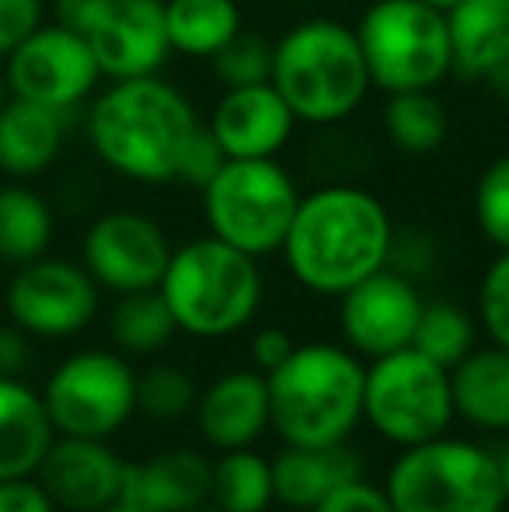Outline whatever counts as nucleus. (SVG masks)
Masks as SVG:
<instances>
[{"label": "nucleus", "instance_id": "obj_15", "mask_svg": "<svg viewBox=\"0 0 509 512\" xmlns=\"http://www.w3.org/2000/svg\"><path fill=\"white\" fill-rule=\"evenodd\" d=\"M123 471L126 460L112 450L109 439L56 436L35 478L60 512H98L119 502Z\"/></svg>", "mask_w": 509, "mask_h": 512}, {"label": "nucleus", "instance_id": "obj_7", "mask_svg": "<svg viewBox=\"0 0 509 512\" xmlns=\"http://www.w3.org/2000/svg\"><path fill=\"white\" fill-rule=\"evenodd\" d=\"M370 84L384 95L436 91L454 74L447 14L422 0H374L356 25Z\"/></svg>", "mask_w": 509, "mask_h": 512}, {"label": "nucleus", "instance_id": "obj_30", "mask_svg": "<svg viewBox=\"0 0 509 512\" xmlns=\"http://www.w3.org/2000/svg\"><path fill=\"white\" fill-rule=\"evenodd\" d=\"M482 338V324L478 314H471L468 307L454 304V300H426L415 324L412 349H419L422 356H429L433 363L454 370L464 356L478 345Z\"/></svg>", "mask_w": 509, "mask_h": 512}, {"label": "nucleus", "instance_id": "obj_28", "mask_svg": "<svg viewBox=\"0 0 509 512\" xmlns=\"http://www.w3.org/2000/svg\"><path fill=\"white\" fill-rule=\"evenodd\" d=\"M210 502L220 512H265L276 506L272 485V460L262 457L255 446L224 450L213 460Z\"/></svg>", "mask_w": 509, "mask_h": 512}, {"label": "nucleus", "instance_id": "obj_6", "mask_svg": "<svg viewBox=\"0 0 509 512\" xmlns=\"http://www.w3.org/2000/svg\"><path fill=\"white\" fill-rule=\"evenodd\" d=\"M384 492L394 512H503L499 460L482 443L436 436L391 460Z\"/></svg>", "mask_w": 509, "mask_h": 512}, {"label": "nucleus", "instance_id": "obj_11", "mask_svg": "<svg viewBox=\"0 0 509 512\" xmlns=\"http://www.w3.org/2000/svg\"><path fill=\"white\" fill-rule=\"evenodd\" d=\"M7 321L32 338H74L91 328L102 307V286L74 258L42 255L14 269L4 283Z\"/></svg>", "mask_w": 509, "mask_h": 512}, {"label": "nucleus", "instance_id": "obj_12", "mask_svg": "<svg viewBox=\"0 0 509 512\" xmlns=\"http://www.w3.org/2000/svg\"><path fill=\"white\" fill-rule=\"evenodd\" d=\"M4 77L14 98L70 115L95 98L102 67L84 35L70 32L60 21H42L4 60Z\"/></svg>", "mask_w": 509, "mask_h": 512}, {"label": "nucleus", "instance_id": "obj_46", "mask_svg": "<svg viewBox=\"0 0 509 512\" xmlns=\"http://www.w3.org/2000/svg\"><path fill=\"white\" fill-rule=\"evenodd\" d=\"M98 512H143V509L129 506V502H112V506H105V509H98Z\"/></svg>", "mask_w": 509, "mask_h": 512}, {"label": "nucleus", "instance_id": "obj_8", "mask_svg": "<svg viewBox=\"0 0 509 512\" xmlns=\"http://www.w3.org/2000/svg\"><path fill=\"white\" fill-rule=\"evenodd\" d=\"M304 192L276 157H227L203 189V216L213 237L252 258L279 255Z\"/></svg>", "mask_w": 509, "mask_h": 512}, {"label": "nucleus", "instance_id": "obj_24", "mask_svg": "<svg viewBox=\"0 0 509 512\" xmlns=\"http://www.w3.org/2000/svg\"><path fill=\"white\" fill-rule=\"evenodd\" d=\"M454 74L485 81L509 60V0H461L447 11Z\"/></svg>", "mask_w": 509, "mask_h": 512}, {"label": "nucleus", "instance_id": "obj_43", "mask_svg": "<svg viewBox=\"0 0 509 512\" xmlns=\"http://www.w3.org/2000/svg\"><path fill=\"white\" fill-rule=\"evenodd\" d=\"M485 84H489V91L496 95V102L509 108V60L503 63V67L492 70V74L485 77Z\"/></svg>", "mask_w": 509, "mask_h": 512}, {"label": "nucleus", "instance_id": "obj_40", "mask_svg": "<svg viewBox=\"0 0 509 512\" xmlns=\"http://www.w3.org/2000/svg\"><path fill=\"white\" fill-rule=\"evenodd\" d=\"M297 349V338L290 335L286 328H276V324H269V328H258L252 335V366L258 373H272L276 366H283L286 359H290V352Z\"/></svg>", "mask_w": 509, "mask_h": 512}, {"label": "nucleus", "instance_id": "obj_2", "mask_svg": "<svg viewBox=\"0 0 509 512\" xmlns=\"http://www.w3.org/2000/svg\"><path fill=\"white\" fill-rule=\"evenodd\" d=\"M203 119L182 88L161 74L112 81L91 98L88 143L95 157L136 185H171Z\"/></svg>", "mask_w": 509, "mask_h": 512}, {"label": "nucleus", "instance_id": "obj_20", "mask_svg": "<svg viewBox=\"0 0 509 512\" xmlns=\"http://www.w3.org/2000/svg\"><path fill=\"white\" fill-rule=\"evenodd\" d=\"M67 115L56 108L7 98L0 105V175L14 182H32L46 175L63 154Z\"/></svg>", "mask_w": 509, "mask_h": 512}, {"label": "nucleus", "instance_id": "obj_42", "mask_svg": "<svg viewBox=\"0 0 509 512\" xmlns=\"http://www.w3.org/2000/svg\"><path fill=\"white\" fill-rule=\"evenodd\" d=\"M109 7H112V0H56V21L88 39V35L102 25Z\"/></svg>", "mask_w": 509, "mask_h": 512}, {"label": "nucleus", "instance_id": "obj_31", "mask_svg": "<svg viewBox=\"0 0 509 512\" xmlns=\"http://www.w3.org/2000/svg\"><path fill=\"white\" fill-rule=\"evenodd\" d=\"M199 384L185 366L154 363L136 373V415L154 422H182L196 411Z\"/></svg>", "mask_w": 509, "mask_h": 512}, {"label": "nucleus", "instance_id": "obj_39", "mask_svg": "<svg viewBox=\"0 0 509 512\" xmlns=\"http://www.w3.org/2000/svg\"><path fill=\"white\" fill-rule=\"evenodd\" d=\"M0 512H60L39 478H4L0 481Z\"/></svg>", "mask_w": 509, "mask_h": 512}, {"label": "nucleus", "instance_id": "obj_25", "mask_svg": "<svg viewBox=\"0 0 509 512\" xmlns=\"http://www.w3.org/2000/svg\"><path fill=\"white\" fill-rule=\"evenodd\" d=\"M171 53L213 60L245 28L238 0H164Z\"/></svg>", "mask_w": 509, "mask_h": 512}, {"label": "nucleus", "instance_id": "obj_13", "mask_svg": "<svg viewBox=\"0 0 509 512\" xmlns=\"http://www.w3.org/2000/svg\"><path fill=\"white\" fill-rule=\"evenodd\" d=\"M171 251L175 244L154 216L140 209H109L84 230L81 265L102 290L126 297L161 286Z\"/></svg>", "mask_w": 509, "mask_h": 512}, {"label": "nucleus", "instance_id": "obj_3", "mask_svg": "<svg viewBox=\"0 0 509 512\" xmlns=\"http://www.w3.org/2000/svg\"><path fill=\"white\" fill-rule=\"evenodd\" d=\"M269 429L283 446L349 443L363 422L367 363L335 342H304L283 366L265 373Z\"/></svg>", "mask_w": 509, "mask_h": 512}, {"label": "nucleus", "instance_id": "obj_29", "mask_svg": "<svg viewBox=\"0 0 509 512\" xmlns=\"http://www.w3.org/2000/svg\"><path fill=\"white\" fill-rule=\"evenodd\" d=\"M109 335L123 356L129 359H147L168 349L171 338L178 335L175 317H171L168 304L157 290L126 293L116 300L109 314Z\"/></svg>", "mask_w": 509, "mask_h": 512}, {"label": "nucleus", "instance_id": "obj_17", "mask_svg": "<svg viewBox=\"0 0 509 512\" xmlns=\"http://www.w3.org/2000/svg\"><path fill=\"white\" fill-rule=\"evenodd\" d=\"M196 429L210 450H245L269 432V384L255 366L227 370L199 387Z\"/></svg>", "mask_w": 509, "mask_h": 512}, {"label": "nucleus", "instance_id": "obj_45", "mask_svg": "<svg viewBox=\"0 0 509 512\" xmlns=\"http://www.w3.org/2000/svg\"><path fill=\"white\" fill-rule=\"evenodd\" d=\"M422 4H429V7H436V11L447 14V11H454V7L461 4V0H422Z\"/></svg>", "mask_w": 509, "mask_h": 512}, {"label": "nucleus", "instance_id": "obj_14", "mask_svg": "<svg viewBox=\"0 0 509 512\" xmlns=\"http://www.w3.org/2000/svg\"><path fill=\"white\" fill-rule=\"evenodd\" d=\"M419 283L384 269L356 283L339 297V328L346 349H353L363 363L408 349L415 338V324L422 314Z\"/></svg>", "mask_w": 509, "mask_h": 512}, {"label": "nucleus", "instance_id": "obj_26", "mask_svg": "<svg viewBox=\"0 0 509 512\" xmlns=\"http://www.w3.org/2000/svg\"><path fill=\"white\" fill-rule=\"evenodd\" d=\"M53 234L56 216L42 192L25 182H11L0 189V262L18 269L49 255Z\"/></svg>", "mask_w": 509, "mask_h": 512}, {"label": "nucleus", "instance_id": "obj_33", "mask_svg": "<svg viewBox=\"0 0 509 512\" xmlns=\"http://www.w3.org/2000/svg\"><path fill=\"white\" fill-rule=\"evenodd\" d=\"M213 74L224 88H252L269 84L272 77V42L255 32L241 28L217 56H213Z\"/></svg>", "mask_w": 509, "mask_h": 512}, {"label": "nucleus", "instance_id": "obj_5", "mask_svg": "<svg viewBox=\"0 0 509 512\" xmlns=\"http://www.w3.org/2000/svg\"><path fill=\"white\" fill-rule=\"evenodd\" d=\"M157 293L182 335L217 342L255 321L265 297V276L258 258L206 234L171 251Z\"/></svg>", "mask_w": 509, "mask_h": 512}, {"label": "nucleus", "instance_id": "obj_32", "mask_svg": "<svg viewBox=\"0 0 509 512\" xmlns=\"http://www.w3.org/2000/svg\"><path fill=\"white\" fill-rule=\"evenodd\" d=\"M475 227L496 251H509V154L482 168L471 192Z\"/></svg>", "mask_w": 509, "mask_h": 512}, {"label": "nucleus", "instance_id": "obj_16", "mask_svg": "<svg viewBox=\"0 0 509 512\" xmlns=\"http://www.w3.org/2000/svg\"><path fill=\"white\" fill-rule=\"evenodd\" d=\"M102 77L129 81V77L161 74L171 56L168 28H164V0H112L102 25L88 35Z\"/></svg>", "mask_w": 509, "mask_h": 512}, {"label": "nucleus", "instance_id": "obj_23", "mask_svg": "<svg viewBox=\"0 0 509 512\" xmlns=\"http://www.w3.org/2000/svg\"><path fill=\"white\" fill-rule=\"evenodd\" d=\"M454 415L478 432H509V349L478 342L450 370Z\"/></svg>", "mask_w": 509, "mask_h": 512}, {"label": "nucleus", "instance_id": "obj_22", "mask_svg": "<svg viewBox=\"0 0 509 512\" xmlns=\"http://www.w3.org/2000/svg\"><path fill=\"white\" fill-rule=\"evenodd\" d=\"M53 439L42 394L25 377H0V481L32 478Z\"/></svg>", "mask_w": 509, "mask_h": 512}, {"label": "nucleus", "instance_id": "obj_19", "mask_svg": "<svg viewBox=\"0 0 509 512\" xmlns=\"http://www.w3.org/2000/svg\"><path fill=\"white\" fill-rule=\"evenodd\" d=\"M213 460L189 446L157 450L143 460H126L119 502L143 512H189L210 502Z\"/></svg>", "mask_w": 509, "mask_h": 512}, {"label": "nucleus", "instance_id": "obj_44", "mask_svg": "<svg viewBox=\"0 0 509 512\" xmlns=\"http://www.w3.org/2000/svg\"><path fill=\"white\" fill-rule=\"evenodd\" d=\"M499 460V481H503V495H506V506H509V446L503 453H496Z\"/></svg>", "mask_w": 509, "mask_h": 512}, {"label": "nucleus", "instance_id": "obj_37", "mask_svg": "<svg viewBox=\"0 0 509 512\" xmlns=\"http://www.w3.org/2000/svg\"><path fill=\"white\" fill-rule=\"evenodd\" d=\"M46 21L42 0H0V63Z\"/></svg>", "mask_w": 509, "mask_h": 512}, {"label": "nucleus", "instance_id": "obj_48", "mask_svg": "<svg viewBox=\"0 0 509 512\" xmlns=\"http://www.w3.org/2000/svg\"><path fill=\"white\" fill-rule=\"evenodd\" d=\"M189 512H220V509L213 506V502H206V506H199V509H189Z\"/></svg>", "mask_w": 509, "mask_h": 512}, {"label": "nucleus", "instance_id": "obj_18", "mask_svg": "<svg viewBox=\"0 0 509 512\" xmlns=\"http://www.w3.org/2000/svg\"><path fill=\"white\" fill-rule=\"evenodd\" d=\"M206 126L227 157H279L297 129V115L272 84H252L224 88Z\"/></svg>", "mask_w": 509, "mask_h": 512}, {"label": "nucleus", "instance_id": "obj_34", "mask_svg": "<svg viewBox=\"0 0 509 512\" xmlns=\"http://www.w3.org/2000/svg\"><path fill=\"white\" fill-rule=\"evenodd\" d=\"M478 324L489 342L509 349V251H496L478 283Z\"/></svg>", "mask_w": 509, "mask_h": 512}, {"label": "nucleus", "instance_id": "obj_38", "mask_svg": "<svg viewBox=\"0 0 509 512\" xmlns=\"http://www.w3.org/2000/svg\"><path fill=\"white\" fill-rule=\"evenodd\" d=\"M311 512H394V506L387 499L384 485H374V481H367V474H360V478L335 488Z\"/></svg>", "mask_w": 509, "mask_h": 512}, {"label": "nucleus", "instance_id": "obj_4", "mask_svg": "<svg viewBox=\"0 0 509 512\" xmlns=\"http://www.w3.org/2000/svg\"><path fill=\"white\" fill-rule=\"evenodd\" d=\"M272 88L297 122L339 126L370 95V70L353 25L307 18L272 42Z\"/></svg>", "mask_w": 509, "mask_h": 512}, {"label": "nucleus", "instance_id": "obj_9", "mask_svg": "<svg viewBox=\"0 0 509 512\" xmlns=\"http://www.w3.org/2000/svg\"><path fill=\"white\" fill-rule=\"evenodd\" d=\"M363 422L398 450L447 436L450 425L457 422L450 370L412 345L391 356L370 359L367 387H363Z\"/></svg>", "mask_w": 509, "mask_h": 512}, {"label": "nucleus", "instance_id": "obj_27", "mask_svg": "<svg viewBox=\"0 0 509 512\" xmlns=\"http://www.w3.org/2000/svg\"><path fill=\"white\" fill-rule=\"evenodd\" d=\"M384 136L398 154L429 157L447 143L450 115L436 91H398L387 95Z\"/></svg>", "mask_w": 509, "mask_h": 512}, {"label": "nucleus", "instance_id": "obj_36", "mask_svg": "<svg viewBox=\"0 0 509 512\" xmlns=\"http://www.w3.org/2000/svg\"><path fill=\"white\" fill-rule=\"evenodd\" d=\"M227 164V154L224 147L217 143V136L210 133V126H199V133L192 136L189 150H185V161H182V175H178V182L189 185V189H199L203 192L206 185L213 182V175H217L220 168Z\"/></svg>", "mask_w": 509, "mask_h": 512}, {"label": "nucleus", "instance_id": "obj_10", "mask_svg": "<svg viewBox=\"0 0 509 512\" xmlns=\"http://www.w3.org/2000/svg\"><path fill=\"white\" fill-rule=\"evenodd\" d=\"M56 436L112 439L136 415V370L119 349H81L42 384Z\"/></svg>", "mask_w": 509, "mask_h": 512}, {"label": "nucleus", "instance_id": "obj_51", "mask_svg": "<svg viewBox=\"0 0 509 512\" xmlns=\"http://www.w3.org/2000/svg\"><path fill=\"white\" fill-rule=\"evenodd\" d=\"M503 512H509V506H506V509H503Z\"/></svg>", "mask_w": 509, "mask_h": 512}, {"label": "nucleus", "instance_id": "obj_47", "mask_svg": "<svg viewBox=\"0 0 509 512\" xmlns=\"http://www.w3.org/2000/svg\"><path fill=\"white\" fill-rule=\"evenodd\" d=\"M11 98V91H7V77H4V67H0V105Z\"/></svg>", "mask_w": 509, "mask_h": 512}, {"label": "nucleus", "instance_id": "obj_35", "mask_svg": "<svg viewBox=\"0 0 509 512\" xmlns=\"http://www.w3.org/2000/svg\"><path fill=\"white\" fill-rule=\"evenodd\" d=\"M440 265V244L429 230L419 227H394L391 237V251H387V269H394L398 276L422 283L429 279Z\"/></svg>", "mask_w": 509, "mask_h": 512}, {"label": "nucleus", "instance_id": "obj_49", "mask_svg": "<svg viewBox=\"0 0 509 512\" xmlns=\"http://www.w3.org/2000/svg\"><path fill=\"white\" fill-rule=\"evenodd\" d=\"M4 283H7V279H4V262H0V300H4Z\"/></svg>", "mask_w": 509, "mask_h": 512}, {"label": "nucleus", "instance_id": "obj_41", "mask_svg": "<svg viewBox=\"0 0 509 512\" xmlns=\"http://www.w3.org/2000/svg\"><path fill=\"white\" fill-rule=\"evenodd\" d=\"M32 356V335H25L11 321L0 324V377H25Z\"/></svg>", "mask_w": 509, "mask_h": 512}, {"label": "nucleus", "instance_id": "obj_1", "mask_svg": "<svg viewBox=\"0 0 509 512\" xmlns=\"http://www.w3.org/2000/svg\"><path fill=\"white\" fill-rule=\"evenodd\" d=\"M394 220L363 185L332 182L300 196L279 255L290 276L314 297H335L381 272L391 251Z\"/></svg>", "mask_w": 509, "mask_h": 512}, {"label": "nucleus", "instance_id": "obj_50", "mask_svg": "<svg viewBox=\"0 0 509 512\" xmlns=\"http://www.w3.org/2000/svg\"><path fill=\"white\" fill-rule=\"evenodd\" d=\"M265 512H290V509H283V506H272V509H265Z\"/></svg>", "mask_w": 509, "mask_h": 512}, {"label": "nucleus", "instance_id": "obj_21", "mask_svg": "<svg viewBox=\"0 0 509 512\" xmlns=\"http://www.w3.org/2000/svg\"><path fill=\"white\" fill-rule=\"evenodd\" d=\"M363 460L349 443L339 446H283L272 457L276 506L290 512H311L321 499L346 481L360 478Z\"/></svg>", "mask_w": 509, "mask_h": 512}]
</instances>
